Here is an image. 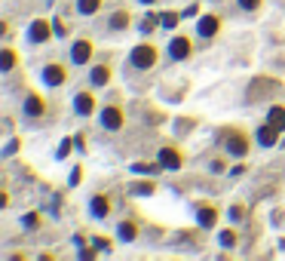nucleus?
<instances>
[{
  "mask_svg": "<svg viewBox=\"0 0 285 261\" xmlns=\"http://www.w3.org/2000/svg\"><path fill=\"white\" fill-rule=\"evenodd\" d=\"M156 62V49L151 47V43H144V47H135L132 49V65L135 68H151Z\"/></svg>",
  "mask_w": 285,
  "mask_h": 261,
  "instance_id": "f257e3e1",
  "label": "nucleus"
},
{
  "mask_svg": "<svg viewBox=\"0 0 285 261\" xmlns=\"http://www.w3.org/2000/svg\"><path fill=\"white\" fill-rule=\"evenodd\" d=\"M89 55H92V43H89V40H77V43H74V49H71V59H74V65H83V62H89Z\"/></svg>",
  "mask_w": 285,
  "mask_h": 261,
  "instance_id": "f03ea898",
  "label": "nucleus"
},
{
  "mask_svg": "<svg viewBox=\"0 0 285 261\" xmlns=\"http://www.w3.org/2000/svg\"><path fill=\"white\" fill-rule=\"evenodd\" d=\"M101 123H105L108 129H120L123 126V111L120 108H105L101 111Z\"/></svg>",
  "mask_w": 285,
  "mask_h": 261,
  "instance_id": "7ed1b4c3",
  "label": "nucleus"
},
{
  "mask_svg": "<svg viewBox=\"0 0 285 261\" xmlns=\"http://www.w3.org/2000/svg\"><path fill=\"white\" fill-rule=\"evenodd\" d=\"M227 147H230V154L242 157L248 151V139H245V135H239V132H230V135H227Z\"/></svg>",
  "mask_w": 285,
  "mask_h": 261,
  "instance_id": "20e7f679",
  "label": "nucleus"
},
{
  "mask_svg": "<svg viewBox=\"0 0 285 261\" xmlns=\"http://www.w3.org/2000/svg\"><path fill=\"white\" fill-rule=\"evenodd\" d=\"M49 34H52L49 22L37 19V22H34V25H31V40H34V43H43V40H49Z\"/></svg>",
  "mask_w": 285,
  "mask_h": 261,
  "instance_id": "39448f33",
  "label": "nucleus"
},
{
  "mask_svg": "<svg viewBox=\"0 0 285 261\" xmlns=\"http://www.w3.org/2000/svg\"><path fill=\"white\" fill-rule=\"evenodd\" d=\"M159 163H163L166 169H178L181 166V154L175 151V147H159Z\"/></svg>",
  "mask_w": 285,
  "mask_h": 261,
  "instance_id": "423d86ee",
  "label": "nucleus"
},
{
  "mask_svg": "<svg viewBox=\"0 0 285 261\" xmlns=\"http://www.w3.org/2000/svg\"><path fill=\"white\" fill-rule=\"evenodd\" d=\"M169 52H172V59H187L190 55V40L187 37H175L169 43Z\"/></svg>",
  "mask_w": 285,
  "mask_h": 261,
  "instance_id": "0eeeda50",
  "label": "nucleus"
},
{
  "mask_svg": "<svg viewBox=\"0 0 285 261\" xmlns=\"http://www.w3.org/2000/svg\"><path fill=\"white\" fill-rule=\"evenodd\" d=\"M74 105H77V114H80V117H89V114L95 111V101H92V95H89V93H80Z\"/></svg>",
  "mask_w": 285,
  "mask_h": 261,
  "instance_id": "6e6552de",
  "label": "nucleus"
},
{
  "mask_svg": "<svg viewBox=\"0 0 285 261\" xmlns=\"http://www.w3.org/2000/svg\"><path fill=\"white\" fill-rule=\"evenodd\" d=\"M218 28H221L218 16H202V19H199V34H202V37H212V34H218Z\"/></svg>",
  "mask_w": 285,
  "mask_h": 261,
  "instance_id": "1a4fd4ad",
  "label": "nucleus"
},
{
  "mask_svg": "<svg viewBox=\"0 0 285 261\" xmlns=\"http://www.w3.org/2000/svg\"><path fill=\"white\" fill-rule=\"evenodd\" d=\"M43 80L52 83V86H59L65 80V68L62 65H46V71H43Z\"/></svg>",
  "mask_w": 285,
  "mask_h": 261,
  "instance_id": "9d476101",
  "label": "nucleus"
},
{
  "mask_svg": "<svg viewBox=\"0 0 285 261\" xmlns=\"http://www.w3.org/2000/svg\"><path fill=\"white\" fill-rule=\"evenodd\" d=\"M276 126H273V123H267V126H261V132H258V142L261 144H264V147H273V144H276Z\"/></svg>",
  "mask_w": 285,
  "mask_h": 261,
  "instance_id": "9b49d317",
  "label": "nucleus"
},
{
  "mask_svg": "<svg viewBox=\"0 0 285 261\" xmlns=\"http://www.w3.org/2000/svg\"><path fill=\"white\" fill-rule=\"evenodd\" d=\"M25 114H31V117H40V114H43V98H37V95H28V101H25Z\"/></svg>",
  "mask_w": 285,
  "mask_h": 261,
  "instance_id": "f8f14e48",
  "label": "nucleus"
},
{
  "mask_svg": "<svg viewBox=\"0 0 285 261\" xmlns=\"http://www.w3.org/2000/svg\"><path fill=\"white\" fill-rule=\"evenodd\" d=\"M267 123H273L276 129H285V108H270V117Z\"/></svg>",
  "mask_w": 285,
  "mask_h": 261,
  "instance_id": "ddd939ff",
  "label": "nucleus"
},
{
  "mask_svg": "<svg viewBox=\"0 0 285 261\" xmlns=\"http://www.w3.org/2000/svg\"><path fill=\"white\" fill-rule=\"evenodd\" d=\"M108 77H110V71H108L105 65H98V68H92V77H89V80H92L95 86H105V83H108Z\"/></svg>",
  "mask_w": 285,
  "mask_h": 261,
  "instance_id": "4468645a",
  "label": "nucleus"
},
{
  "mask_svg": "<svg viewBox=\"0 0 285 261\" xmlns=\"http://www.w3.org/2000/svg\"><path fill=\"white\" fill-rule=\"evenodd\" d=\"M215 221H218V212L209 209V206H202V209H199V224H202V228H212Z\"/></svg>",
  "mask_w": 285,
  "mask_h": 261,
  "instance_id": "2eb2a0df",
  "label": "nucleus"
},
{
  "mask_svg": "<svg viewBox=\"0 0 285 261\" xmlns=\"http://www.w3.org/2000/svg\"><path fill=\"white\" fill-rule=\"evenodd\" d=\"M98 6H101V0H80V13H83V16L98 13Z\"/></svg>",
  "mask_w": 285,
  "mask_h": 261,
  "instance_id": "dca6fc26",
  "label": "nucleus"
},
{
  "mask_svg": "<svg viewBox=\"0 0 285 261\" xmlns=\"http://www.w3.org/2000/svg\"><path fill=\"white\" fill-rule=\"evenodd\" d=\"M108 209H110V206H108L105 197H95V200H92V212L98 215V218H101V215H108Z\"/></svg>",
  "mask_w": 285,
  "mask_h": 261,
  "instance_id": "f3484780",
  "label": "nucleus"
},
{
  "mask_svg": "<svg viewBox=\"0 0 285 261\" xmlns=\"http://www.w3.org/2000/svg\"><path fill=\"white\" fill-rule=\"evenodd\" d=\"M13 65H16V55H13V49H3V55H0V68H3V71H9Z\"/></svg>",
  "mask_w": 285,
  "mask_h": 261,
  "instance_id": "a211bd4d",
  "label": "nucleus"
},
{
  "mask_svg": "<svg viewBox=\"0 0 285 261\" xmlns=\"http://www.w3.org/2000/svg\"><path fill=\"white\" fill-rule=\"evenodd\" d=\"M135 234H138V231H135V224H129V221L120 224V237H123V240H135Z\"/></svg>",
  "mask_w": 285,
  "mask_h": 261,
  "instance_id": "6ab92c4d",
  "label": "nucleus"
},
{
  "mask_svg": "<svg viewBox=\"0 0 285 261\" xmlns=\"http://www.w3.org/2000/svg\"><path fill=\"white\" fill-rule=\"evenodd\" d=\"M22 224H25L28 231H34V228H37V224H40V215H37V212H28L25 218H22Z\"/></svg>",
  "mask_w": 285,
  "mask_h": 261,
  "instance_id": "aec40b11",
  "label": "nucleus"
},
{
  "mask_svg": "<svg viewBox=\"0 0 285 261\" xmlns=\"http://www.w3.org/2000/svg\"><path fill=\"white\" fill-rule=\"evenodd\" d=\"M110 25H113V28H126V25H129V16H126V13H113Z\"/></svg>",
  "mask_w": 285,
  "mask_h": 261,
  "instance_id": "412c9836",
  "label": "nucleus"
},
{
  "mask_svg": "<svg viewBox=\"0 0 285 261\" xmlns=\"http://www.w3.org/2000/svg\"><path fill=\"white\" fill-rule=\"evenodd\" d=\"M159 22H163V28H175V25H178V13H166V16H159Z\"/></svg>",
  "mask_w": 285,
  "mask_h": 261,
  "instance_id": "4be33fe9",
  "label": "nucleus"
},
{
  "mask_svg": "<svg viewBox=\"0 0 285 261\" xmlns=\"http://www.w3.org/2000/svg\"><path fill=\"white\" fill-rule=\"evenodd\" d=\"M159 166H163V163H159ZM159 166H153V163H151V166H144V163H138V166H135V172H141V175H151V172H156Z\"/></svg>",
  "mask_w": 285,
  "mask_h": 261,
  "instance_id": "5701e85b",
  "label": "nucleus"
},
{
  "mask_svg": "<svg viewBox=\"0 0 285 261\" xmlns=\"http://www.w3.org/2000/svg\"><path fill=\"white\" fill-rule=\"evenodd\" d=\"M233 243H236L233 231H221V246H233Z\"/></svg>",
  "mask_w": 285,
  "mask_h": 261,
  "instance_id": "b1692460",
  "label": "nucleus"
},
{
  "mask_svg": "<svg viewBox=\"0 0 285 261\" xmlns=\"http://www.w3.org/2000/svg\"><path fill=\"white\" fill-rule=\"evenodd\" d=\"M132 190H135V194H153V185H151V181H144V185H135Z\"/></svg>",
  "mask_w": 285,
  "mask_h": 261,
  "instance_id": "393cba45",
  "label": "nucleus"
},
{
  "mask_svg": "<svg viewBox=\"0 0 285 261\" xmlns=\"http://www.w3.org/2000/svg\"><path fill=\"white\" fill-rule=\"evenodd\" d=\"M71 144H74L71 139H65V142H62V147H59V157H67V151H71Z\"/></svg>",
  "mask_w": 285,
  "mask_h": 261,
  "instance_id": "a878e982",
  "label": "nucleus"
},
{
  "mask_svg": "<svg viewBox=\"0 0 285 261\" xmlns=\"http://www.w3.org/2000/svg\"><path fill=\"white\" fill-rule=\"evenodd\" d=\"M258 3H261V0H239V6H242V9H258Z\"/></svg>",
  "mask_w": 285,
  "mask_h": 261,
  "instance_id": "bb28decb",
  "label": "nucleus"
},
{
  "mask_svg": "<svg viewBox=\"0 0 285 261\" xmlns=\"http://www.w3.org/2000/svg\"><path fill=\"white\" fill-rule=\"evenodd\" d=\"M144 31H151V28H156V19L153 16H144V25H141Z\"/></svg>",
  "mask_w": 285,
  "mask_h": 261,
  "instance_id": "cd10ccee",
  "label": "nucleus"
},
{
  "mask_svg": "<svg viewBox=\"0 0 285 261\" xmlns=\"http://www.w3.org/2000/svg\"><path fill=\"white\" fill-rule=\"evenodd\" d=\"M95 246H98V249H108L110 240H108V237H95Z\"/></svg>",
  "mask_w": 285,
  "mask_h": 261,
  "instance_id": "c85d7f7f",
  "label": "nucleus"
},
{
  "mask_svg": "<svg viewBox=\"0 0 285 261\" xmlns=\"http://www.w3.org/2000/svg\"><path fill=\"white\" fill-rule=\"evenodd\" d=\"M141 3H153V0H141Z\"/></svg>",
  "mask_w": 285,
  "mask_h": 261,
  "instance_id": "c756f323",
  "label": "nucleus"
}]
</instances>
